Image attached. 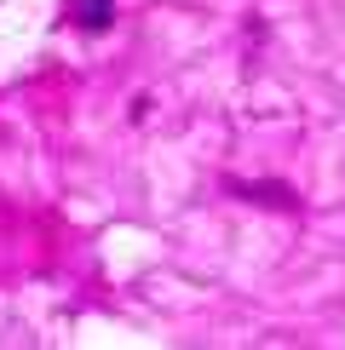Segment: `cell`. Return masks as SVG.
<instances>
[{
	"label": "cell",
	"mask_w": 345,
	"mask_h": 350,
	"mask_svg": "<svg viewBox=\"0 0 345 350\" xmlns=\"http://www.w3.org/2000/svg\"><path fill=\"white\" fill-rule=\"evenodd\" d=\"M236 201H253V207H277V213H299V189L277 184V178H230L225 184Z\"/></svg>",
	"instance_id": "cell-1"
},
{
	"label": "cell",
	"mask_w": 345,
	"mask_h": 350,
	"mask_svg": "<svg viewBox=\"0 0 345 350\" xmlns=\"http://www.w3.org/2000/svg\"><path fill=\"white\" fill-rule=\"evenodd\" d=\"M64 6H69V23L86 29V35H104L115 23V0H64Z\"/></svg>",
	"instance_id": "cell-2"
}]
</instances>
